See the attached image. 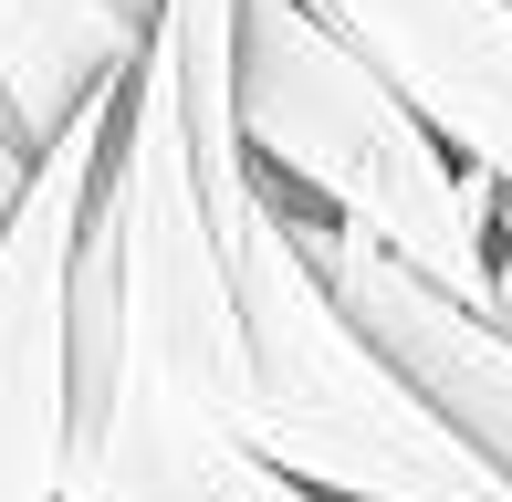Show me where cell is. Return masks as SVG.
I'll return each instance as SVG.
<instances>
[{
  "label": "cell",
  "mask_w": 512,
  "mask_h": 502,
  "mask_svg": "<svg viewBox=\"0 0 512 502\" xmlns=\"http://www.w3.org/2000/svg\"><path fill=\"white\" fill-rule=\"evenodd\" d=\"M251 346L230 262L199 220L168 53H136L95 210L74 251V440L63 502H262L272 471L241 440Z\"/></svg>",
  "instance_id": "1"
},
{
  "label": "cell",
  "mask_w": 512,
  "mask_h": 502,
  "mask_svg": "<svg viewBox=\"0 0 512 502\" xmlns=\"http://www.w3.org/2000/svg\"><path fill=\"white\" fill-rule=\"evenodd\" d=\"M230 126L272 199L304 220H335L408 283H429L450 314L492 325V220L502 199L471 168L439 157V136L366 74L304 0H241L230 42Z\"/></svg>",
  "instance_id": "2"
},
{
  "label": "cell",
  "mask_w": 512,
  "mask_h": 502,
  "mask_svg": "<svg viewBox=\"0 0 512 502\" xmlns=\"http://www.w3.org/2000/svg\"><path fill=\"white\" fill-rule=\"evenodd\" d=\"M230 304L251 346V461L314 502H512V482L439 419L418 387L335 314L293 241L283 199H251V220L220 241Z\"/></svg>",
  "instance_id": "3"
},
{
  "label": "cell",
  "mask_w": 512,
  "mask_h": 502,
  "mask_svg": "<svg viewBox=\"0 0 512 502\" xmlns=\"http://www.w3.org/2000/svg\"><path fill=\"white\" fill-rule=\"evenodd\" d=\"M115 105H84L32 157L11 220H0V502H63V440H74V251L95 210V168Z\"/></svg>",
  "instance_id": "4"
},
{
  "label": "cell",
  "mask_w": 512,
  "mask_h": 502,
  "mask_svg": "<svg viewBox=\"0 0 512 502\" xmlns=\"http://www.w3.org/2000/svg\"><path fill=\"white\" fill-rule=\"evenodd\" d=\"M324 32L387 74L450 168L512 210V0H304Z\"/></svg>",
  "instance_id": "5"
},
{
  "label": "cell",
  "mask_w": 512,
  "mask_h": 502,
  "mask_svg": "<svg viewBox=\"0 0 512 502\" xmlns=\"http://www.w3.org/2000/svg\"><path fill=\"white\" fill-rule=\"evenodd\" d=\"M283 210H293V199H283ZM293 241H304L314 283L335 293V314L512 482V346H502L492 325H471V314H450L429 283H408L398 262H377L366 241H345L335 220H304V210H293Z\"/></svg>",
  "instance_id": "6"
},
{
  "label": "cell",
  "mask_w": 512,
  "mask_h": 502,
  "mask_svg": "<svg viewBox=\"0 0 512 502\" xmlns=\"http://www.w3.org/2000/svg\"><path fill=\"white\" fill-rule=\"evenodd\" d=\"M168 0H0V157L32 168L84 105L126 95Z\"/></svg>",
  "instance_id": "7"
},
{
  "label": "cell",
  "mask_w": 512,
  "mask_h": 502,
  "mask_svg": "<svg viewBox=\"0 0 512 502\" xmlns=\"http://www.w3.org/2000/svg\"><path fill=\"white\" fill-rule=\"evenodd\" d=\"M492 335L512 346V210L492 220Z\"/></svg>",
  "instance_id": "8"
},
{
  "label": "cell",
  "mask_w": 512,
  "mask_h": 502,
  "mask_svg": "<svg viewBox=\"0 0 512 502\" xmlns=\"http://www.w3.org/2000/svg\"><path fill=\"white\" fill-rule=\"evenodd\" d=\"M262 502H314V492H293V482H272V492H262Z\"/></svg>",
  "instance_id": "9"
}]
</instances>
